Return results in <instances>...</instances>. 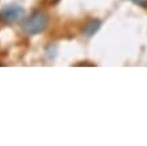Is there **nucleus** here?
<instances>
[{
    "label": "nucleus",
    "mask_w": 147,
    "mask_h": 146,
    "mask_svg": "<svg viewBox=\"0 0 147 146\" xmlns=\"http://www.w3.org/2000/svg\"><path fill=\"white\" fill-rule=\"evenodd\" d=\"M47 26H48V16H47V14H44L42 11L34 12L31 16H28L27 19L22 23L23 32L30 35V36L42 34L47 28Z\"/></svg>",
    "instance_id": "f257e3e1"
},
{
    "label": "nucleus",
    "mask_w": 147,
    "mask_h": 146,
    "mask_svg": "<svg viewBox=\"0 0 147 146\" xmlns=\"http://www.w3.org/2000/svg\"><path fill=\"white\" fill-rule=\"evenodd\" d=\"M23 16L24 11L19 5H9V7L3 8V11L0 12V19L5 23H16L23 19Z\"/></svg>",
    "instance_id": "f03ea898"
},
{
    "label": "nucleus",
    "mask_w": 147,
    "mask_h": 146,
    "mask_svg": "<svg viewBox=\"0 0 147 146\" xmlns=\"http://www.w3.org/2000/svg\"><path fill=\"white\" fill-rule=\"evenodd\" d=\"M99 27H100V22H98V20H91V22H88V23L86 24L83 32H84L87 36H91V35H94L96 32Z\"/></svg>",
    "instance_id": "7ed1b4c3"
},
{
    "label": "nucleus",
    "mask_w": 147,
    "mask_h": 146,
    "mask_svg": "<svg viewBox=\"0 0 147 146\" xmlns=\"http://www.w3.org/2000/svg\"><path fill=\"white\" fill-rule=\"evenodd\" d=\"M130 1L138 4V5H142V7H147V0H130Z\"/></svg>",
    "instance_id": "20e7f679"
}]
</instances>
